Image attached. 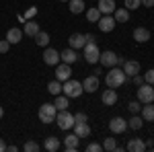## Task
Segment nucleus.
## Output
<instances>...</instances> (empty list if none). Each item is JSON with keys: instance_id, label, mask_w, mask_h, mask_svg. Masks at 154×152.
Segmentation results:
<instances>
[{"instance_id": "dca6fc26", "label": "nucleus", "mask_w": 154, "mask_h": 152, "mask_svg": "<svg viewBox=\"0 0 154 152\" xmlns=\"http://www.w3.org/2000/svg\"><path fill=\"white\" fill-rule=\"evenodd\" d=\"M74 134L78 138H88L91 136V128L86 121H74Z\"/></svg>"}, {"instance_id": "0eeeda50", "label": "nucleus", "mask_w": 154, "mask_h": 152, "mask_svg": "<svg viewBox=\"0 0 154 152\" xmlns=\"http://www.w3.org/2000/svg\"><path fill=\"white\" fill-rule=\"evenodd\" d=\"M97 25H99V31L111 33V31L115 29V19H113L111 14H101V19L97 21Z\"/></svg>"}, {"instance_id": "c756f323", "label": "nucleus", "mask_w": 154, "mask_h": 152, "mask_svg": "<svg viewBox=\"0 0 154 152\" xmlns=\"http://www.w3.org/2000/svg\"><path fill=\"white\" fill-rule=\"evenodd\" d=\"M35 41H37V45L48 47V45H49V33H45V31H39V33L35 35Z\"/></svg>"}, {"instance_id": "aec40b11", "label": "nucleus", "mask_w": 154, "mask_h": 152, "mask_svg": "<svg viewBox=\"0 0 154 152\" xmlns=\"http://www.w3.org/2000/svg\"><path fill=\"white\" fill-rule=\"evenodd\" d=\"M101 14H113L115 11V0H99V6H97Z\"/></svg>"}, {"instance_id": "f3484780", "label": "nucleus", "mask_w": 154, "mask_h": 152, "mask_svg": "<svg viewBox=\"0 0 154 152\" xmlns=\"http://www.w3.org/2000/svg\"><path fill=\"white\" fill-rule=\"evenodd\" d=\"M101 101H103V105L111 107L117 103V93H115V88H107L105 93L101 95Z\"/></svg>"}, {"instance_id": "37998d69", "label": "nucleus", "mask_w": 154, "mask_h": 152, "mask_svg": "<svg viewBox=\"0 0 154 152\" xmlns=\"http://www.w3.org/2000/svg\"><path fill=\"white\" fill-rule=\"evenodd\" d=\"M142 4H144V6H148V8H150V6H154V0H142Z\"/></svg>"}, {"instance_id": "a211bd4d", "label": "nucleus", "mask_w": 154, "mask_h": 152, "mask_svg": "<svg viewBox=\"0 0 154 152\" xmlns=\"http://www.w3.org/2000/svg\"><path fill=\"white\" fill-rule=\"evenodd\" d=\"M78 60V54H76V49L74 47H68V49H64L62 54H60V62H66V64H74Z\"/></svg>"}, {"instance_id": "39448f33", "label": "nucleus", "mask_w": 154, "mask_h": 152, "mask_svg": "<svg viewBox=\"0 0 154 152\" xmlns=\"http://www.w3.org/2000/svg\"><path fill=\"white\" fill-rule=\"evenodd\" d=\"M56 123H58L60 129H70L74 128V115H72L68 109H62V111H58V115H56Z\"/></svg>"}, {"instance_id": "c03bdc74", "label": "nucleus", "mask_w": 154, "mask_h": 152, "mask_svg": "<svg viewBox=\"0 0 154 152\" xmlns=\"http://www.w3.org/2000/svg\"><path fill=\"white\" fill-rule=\"evenodd\" d=\"M4 150H6V144H4V140L0 138V152H4Z\"/></svg>"}, {"instance_id": "393cba45", "label": "nucleus", "mask_w": 154, "mask_h": 152, "mask_svg": "<svg viewBox=\"0 0 154 152\" xmlns=\"http://www.w3.org/2000/svg\"><path fill=\"white\" fill-rule=\"evenodd\" d=\"M23 31H25L29 37H35L37 33L41 31V29H39V25H37L35 21H25V29H23Z\"/></svg>"}, {"instance_id": "5701e85b", "label": "nucleus", "mask_w": 154, "mask_h": 152, "mask_svg": "<svg viewBox=\"0 0 154 152\" xmlns=\"http://www.w3.org/2000/svg\"><path fill=\"white\" fill-rule=\"evenodd\" d=\"M21 37H23V31L21 29H17V27H12V29H8L6 31V39H8V43H19L21 41Z\"/></svg>"}, {"instance_id": "412c9836", "label": "nucleus", "mask_w": 154, "mask_h": 152, "mask_svg": "<svg viewBox=\"0 0 154 152\" xmlns=\"http://www.w3.org/2000/svg\"><path fill=\"white\" fill-rule=\"evenodd\" d=\"M43 148H45L48 152H56V150L62 148V144H60V140L56 138V136H48L45 142H43Z\"/></svg>"}, {"instance_id": "1a4fd4ad", "label": "nucleus", "mask_w": 154, "mask_h": 152, "mask_svg": "<svg viewBox=\"0 0 154 152\" xmlns=\"http://www.w3.org/2000/svg\"><path fill=\"white\" fill-rule=\"evenodd\" d=\"M43 62H45L48 66H58L60 64V51L54 49V47H45V51H43Z\"/></svg>"}, {"instance_id": "9d476101", "label": "nucleus", "mask_w": 154, "mask_h": 152, "mask_svg": "<svg viewBox=\"0 0 154 152\" xmlns=\"http://www.w3.org/2000/svg\"><path fill=\"white\" fill-rule=\"evenodd\" d=\"M70 74H72L70 64L62 62V64H58V66H56V80H60V82L68 80V78H70Z\"/></svg>"}, {"instance_id": "2f4dec72", "label": "nucleus", "mask_w": 154, "mask_h": 152, "mask_svg": "<svg viewBox=\"0 0 154 152\" xmlns=\"http://www.w3.org/2000/svg\"><path fill=\"white\" fill-rule=\"evenodd\" d=\"M86 19H88L91 23H97V21L101 19V11H99L97 6H93V8H88V11H86Z\"/></svg>"}, {"instance_id": "9b49d317", "label": "nucleus", "mask_w": 154, "mask_h": 152, "mask_svg": "<svg viewBox=\"0 0 154 152\" xmlns=\"http://www.w3.org/2000/svg\"><path fill=\"white\" fill-rule=\"evenodd\" d=\"M109 129H111L113 134H123V132L128 129V121H125L123 117H113V119L109 121Z\"/></svg>"}, {"instance_id": "a878e982", "label": "nucleus", "mask_w": 154, "mask_h": 152, "mask_svg": "<svg viewBox=\"0 0 154 152\" xmlns=\"http://www.w3.org/2000/svg\"><path fill=\"white\" fill-rule=\"evenodd\" d=\"M115 12V23H128V19H130V11L128 8H117V11H113Z\"/></svg>"}, {"instance_id": "7ed1b4c3", "label": "nucleus", "mask_w": 154, "mask_h": 152, "mask_svg": "<svg viewBox=\"0 0 154 152\" xmlns=\"http://www.w3.org/2000/svg\"><path fill=\"white\" fill-rule=\"evenodd\" d=\"M37 115H39V121H43V123H51V121H56L58 109H56L54 103H43V105L39 107Z\"/></svg>"}, {"instance_id": "f257e3e1", "label": "nucleus", "mask_w": 154, "mask_h": 152, "mask_svg": "<svg viewBox=\"0 0 154 152\" xmlns=\"http://www.w3.org/2000/svg\"><path fill=\"white\" fill-rule=\"evenodd\" d=\"M125 72H123V68H117V66H113L111 70L107 72V76H105V82H107V86L109 88H119L123 82H125Z\"/></svg>"}, {"instance_id": "4468645a", "label": "nucleus", "mask_w": 154, "mask_h": 152, "mask_svg": "<svg viewBox=\"0 0 154 152\" xmlns=\"http://www.w3.org/2000/svg\"><path fill=\"white\" fill-rule=\"evenodd\" d=\"M121 68L125 72V76H136V74L140 72V62H136V60H125Z\"/></svg>"}, {"instance_id": "6ab92c4d", "label": "nucleus", "mask_w": 154, "mask_h": 152, "mask_svg": "<svg viewBox=\"0 0 154 152\" xmlns=\"http://www.w3.org/2000/svg\"><path fill=\"white\" fill-rule=\"evenodd\" d=\"M134 39H136L138 43H146V41L150 39V31H148L146 27H136V29H134Z\"/></svg>"}, {"instance_id": "6e6552de", "label": "nucleus", "mask_w": 154, "mask_h": 152, "mask_svg": "<svg viewBox=\"0 0 154 152\" xmlns=\"http://www.w3.org/2000/svg\"><path fill=\"white\" fill-rule=\"evenodd\" d=\"M99 62H101L105 68H113V66H117V54H115V51H111V49L101 51V58H99Z\"/></svg>"}, {"instance_id": "423d86ee", "label": "nucleus", "mask_w": 154, "mask_h": 152, "mask_svg": "<svg viewBox=\"0 0 154 152\" xmlns=\"http://www.w3.org/2000/svg\"><path fill=\"white\" fill-rule=\"evenodd\" d=\"M138 101H140L142 105L152 103V101H154V88H152V84L144 82V84H140V86H138Z\"/></svg>"}, {"instance_id": "58836bf2", "label": "nucleus", "mask_w": 154, "mask_h": 152, "mask_svg": "<svg viewBox=\"0 0 154 152\" xmlns=\"http://www.w3.org/2000/svg\"><path fill=\"white\" fill-rule=\"evenodd\" d=\"M11 49V43H8V39H2L0 41V54H6Z\"/></svg>"}, {"instance_id": "49530a36", "label": "nucleus", "mask_w": 154, "mask_h": 152, "mask_svg": "<svg viewBox=\"0 0 154 152\" xmlns=\"http://www.w3.org/2000/svg\"><path fill=\"white\" fill-rule=\"evenodd\" d=\"M2 115H4V109H2V105H0V119H2Z\"/></svg>"}, {"instance_id": "b1692460", "label": "nucleus", "mask_w": 154, "mask_h": 152, "mask_svg": "<svg viewBox=\"0 0 154 152\" xmlns=\"http://www.w3.org/2000/svg\"><path fill=\"white\" fill-rule=\"evenodd\" d=\"M140 115H142L144 121H154V105L152 103H146V105L140 109Z\"/></svg>"}, {"instance_id": "a18cd8bd", "label": "nucleus", "mask_w": 154, "mask_h": 152, "mask_svg": "<svg viewBox=\"0 0 154 152\" xmlns=\"http://www.w3.org/2000/svg\"><path fill=\"white\" fill-rule=\"evenodd\" d=\"M86 41H95V35L93 33H86Z\"/></svg>"}, {"instance_id": "473e14b6", "label": "nucleus", "mask_w": 154, "mask_h": 152, "mask_svg": "<svg viewBox=\"0 0 154 152\" xmlns=\"http://www.w3.org/2000/svg\"><path fill=\"white\" fill-rule=\"evenodd\" d=\"M48 91L51 95H60V93H62V84H60V80H51L48 84Z\"/></svg>"}, {"instance_id": "ea45409f", "label": "nucleus", "mask_w": 154, "mask_h": 152, "mask_svg": "<svg viewBox=\"0 0 154 152\" xmlns=\"http://www.w3.org/2000/svg\"><path fill=\"white\" fill-rule=\"evenodd\" d=\"M131 78H134V84H136V86H140V84H144V76H140V74L131 76Z\"/></svg>"}, {"instance_id": "4be33fe9", "label": "nucleus", "mask_w": 154, "mask_h": 152, "mask_svg": "<svg viewBox=\"0 0 154 152\" xmlns=\"http://www.w3.org/2000/svg\"><path fill=\"white\" fill-rule=\"evenodd\" d=\"M128 150L130 152H144L146 150V142L140 140V138H131V140L128 142Z\"/></svg>"}, {"instance_id": "2eb2a0df", "label": "nucleus", "mask_w": 154, "mask_h": 152, "mask_svg": "<svg viewBox=\"0 0 154 152\" xmlns=\"http://www.w3.org/2000/svg\"><path fill=\"white\" fill-rule=\"evenodd\" d=\"M68 43H70V47H74V49H82V47L86 45V35H82V33H72L70 39H68Z\"/></svg>"}, {"instance_id": "f8f14e48", "label": "nucleus", "mask_w": 154, "mask_h": 152, "mask_svg": "<svg viewBox=\"0 0 154 152\" xmlns=\"http://www.w3.org/2000/svg\"><path fill=\"white\" fill-rule=\"evenodd\" d=\"M82 88H84V93H95L97 88H99V76H97V74L86 76L82 80Z\"/></svg>"}, {"instance_id": "a19ab883", "label": "nucleus", "mask_w": 154, "mask_h": 152, "mask_svg": "<svg viewBox=\"0 0 154 152\" xmlns=\"http://www.w3.org/2000/svg\"><path fill=\"white\" fill-rule=\"evenodd\" d=\"M35 14H37V8H35V6H31V8L27 11V19H31V17H35Z\"/></svg>"}, {"instance_id": "72a5a7b5", "label": "nucleus", "mask_w": 154, "mask_h": 152, "mask_svg": "<svg viewBox=\"0 0 154 152\" xmlns=\"http://www.w3.org/2000/svg\"><path fill=\"white\" fill-rule=\"evenodd\" d=\"M128 109H130L131 115H134V113H140V109H142V103H140V101H130Z\"/></svg>"}, {"instance_id": "f704fd0d", "label": "nucleus", "mask_w": 154, "mask_h": 152, "mask_svg": "<svg viewBox=\"0 0 154 152\" xmlns=\"http://www.w3.org/2000/svg\"><path fill=\"white\" fill-rule=\"evenodd\" d=\"M140 4H142V0H125V8L128 11H136Z\"/></svg>"}, {"instance_id": "cd10ccee", "label": "nucleus", "mask_w": 154, "mask_h": 152, "mask_svg": "<svg viewBox=\"0 0 154 152\" xmlns=\"http://www.w3.org/2000/svg\"><path fill=\"white\" fill-rule=\"evenodd\" d=\"M142 126H144V119H142V115H138V113H134L131 119L128 121V128H131V129H142Z\"/></svg>"}, {"instance_id": "4c0bfd02", "label": "nucleus", "mask_w": 154, "mask_h": 152, "mask_svg": "<svg viewBox=\"0 0 154 152\" xmlns=\"http://www.w3.org/2000/svg\"><path fill=\"white\" fill-rule=\"evenodd\" d=\"M144 82H148V84H152V86H154V68L144 74Z\"/></svg>"}, {"instance_id": "7c9ffc66", "label": "nucleus", "mask_w": 154, "mask_h": 152, "mask_svg": "<svg viewBox=\"0 0 154 152\" xmlns=\"http://www.w3.org/2000/svg\"><path fill=\"white\" fill-rule=\"evenodd\" d=\"M103 150H109V152H113V150H121V148H119L117 146V140H115V138H107L105 142H103Z\"/></svg>"}, {"instance_id": "79ce46f5", "label": "nucleus", "mask_w": 154, "mask_h": 152, "mask_svg": "<svg viewBox=\"0 0 154 152\" xmlns=\"http://www.w3.org/2000/svg\"><path fill=\"white\" fill-rule=\"evenodd\" d=\"M74 121H86V115L84 113H76L74 115Z\"/></svg>"}, {"instance_id": "f03ea898", "label": "nucleus", "mask_w": 154, "mask_h": 152, "mask_svg": "<svg viewBox=\"0 0 154 152\" xmlns=\"http://www.w3.org/2000/svg\"><path fill=\"white\" fill-rule=\"evenodd\" d=\"M82 91H84V88H82V82L72 80V78L64 80V84H62V93L66 95L68 99H76V97H80Z\"/></svg>"}, {"instance_id": "de8ad7c7", "label": "nucleus", "mask_w": 154, "mask_h": 152, "mask_svg": "<svg viewBox=\"0 0 154 152\" xmlns=\"http://www.w3.org/2000/svg\"><path fill=\"white\" fill-rule=\"evenodd\" d=\"M60 2H68V0H60Z\"/></svg>"}, {"instance_id": "20e7f679", "label": "nucleus", "mask_w": 154, "mask_h": 152, "mask_svg": "<svg viewBox=\"0 0 154 152\" xmlns=\"http://www.w3.org/2000/svg\"><path fill=\"white\" fill-rule=\"evenodd\" d=\"M82 56L88 64H97L99 58H101V51H99V45L95 41H86V45L82 47Z\"/></svg>"}, {"instance_id": "c9c22d12", "label": "nucleus", "mask_w": 154, "mask_h": 152, "mask_svg": "<svg viewBox=\"0 0 154 152\" xmlns=\"http://www.w3.org/2000/svg\"><path fill=\"white\" fill-rule=\"evenodd\" d=\"M23 148H25L27 152H37V150H39V144H37L35 140H31V142H27Z\"/></svg>"}, {"instance_id": "ddd939ff", "label": "nucleus", "mask_w": 154, "mask_h": 152, "mask_svg": "<svg viewBox=\"0 0 154 152\" xmlns=\"http://www.w3.org/2000/svg\"><path fill=\"white\" fill-rule=\"evenodd\" d=\"M78 142H80V138H78L76 134H68V136L64 138V150L66 152H76L78 150Z\"/></svg>"}, {"instance_id": "c85d7f7f", "label": "nucleus", "mask_w": 154, "mask_h": 152, "mask_svg": "<svg viewBox=\"0 0 154 152\" xmlns=\"http://www.w3.org/2000/svg\"><path fill=\"white\" fill-rule=\"evenodd\" d=\"M68 4H70V12L74 14H80L84 11V0H68Z\"/></svg>"}, {"instance_id": "e433bc0d", "label": "nucleus", "mask_w": 154, "mask_h": 152, "mask_svg": "<svg viewBox=\"0 0 154 152\" xmlns=\"http://www.w3.org/2000/svg\"><path fill=\"white\" fill-rule=\"evenodd\" d=\"M101 150H103V144H97V142L86 146V152H101Z\"/></svg>"}, {"instance_id": "bb28decb", "label": "nucleus", "mask_w": 154, "mask_h": 152, "mask_svg": "<svg viewBox=\"0 0 154 152\" xmlns=\"http://www.w3.org/2000/svg\"><path fill=\"white\" fill-rule=\"evenodd\" d=\"M54 105H56V109H58V111H62V109H68V105H70V103H68V97H66L64 93H62V95H56Z\"/></svg>"}]
</instances>
